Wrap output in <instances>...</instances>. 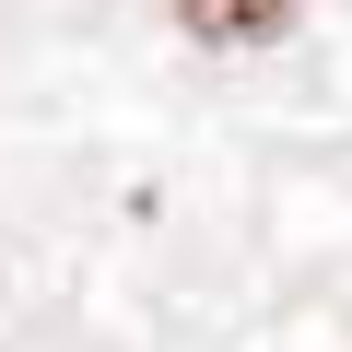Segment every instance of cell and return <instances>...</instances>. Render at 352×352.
<instances>
[{"mask_svg":"<svg viewBox=\"0 0 352 352\" xmlns=\"http://www.w3.org/2000/svg\"><path fill=\"white\" fill-rule=\"evenodd\" d=\"M176 24L200 47H282L305 24V0H176Z\"/></svg>","mask_w":352,"mask_h":352,"instance_id":"1","label":"cell"}]
</instances>
